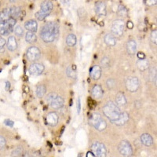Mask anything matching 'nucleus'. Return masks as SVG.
I'll return each instance as SVG.
<instances>
[{
    "label": "nucleus",
    "mask_w": 157,
    "mask_h": 157,
    "mask_svg": "<svg viewBox=\"0 0 157 157\" xmlns=\"http://www.w3.org/2000/svg\"><path fill=\"white\" fill-rule=\"evenodd\" d=\"M4 123H5L6 125L10 126V127H13V122L11 121V120H6Z\"/></svg>",
    "instance_id": "37998d69"
},
{
    "label": "nucleus",
    "mask_w": 157,
    "mask_h": 157,
    "mask_svg": "<svg viewBox=\"0 0 157 157\" xmlns=\"http://www.w3.org/2000/svg\"><path fill=\"white\" fill-rule=\"evenodd\" d=\"M76 36L74 34H70L66 38V43L69 47H73L76 44Z\"/></svg>",
    "instance_id": "c85d7f7f"
},
{
    "label": "nucleus",
    "mask_w": 157,
    "mask_h": 157,
    "mask_svg": "<svg viewBox=\"0 0 157 157\" xmlns=\"http://www.w3.org/2000/svg\"><path fill=\"white\" fill-rule=\"evenodd\" d=\"M46 101L53 109H61L64 105V99L55 93H50L47 96Z\"/></svg>",
    "instance_id": "7ed1b4c3"
},
{
    "label": "nucleus",
    "mask_w": 157,
    "mask_h": 157,
    "mask_svg": "<svg viewBox=\"0 0 157 157\" xmlns=\"http://www.w3.org/2000/svg\"><path fill=\"white\" fill-rule=\"evenodd\" d=\"M53 3H52L49 0H45L42 2L41 4V10H40L43 11V13H45L46 14L49 15L51 13L52 10H53Z\"/></svg>",
    "instance_id": "ddd939ff"
},
{
    "label": "nucleus",
    "mask_w": 157,
    "mask_h": 157,
    "mask_svg": "<svg viewBox=\"0 0 157 157\" xmlns=\"http://www.w3.org/2000/svg\"><path fill=\"white\" fill-rule=\"evenodd\" d=\"M25 39L26 41L29 43H36V40H37V36L36 35V32H28L26 36H25Z\"/></svg>",
    "instance_id": "a878e982"
},
{
    "label": "nucleus",
    "mask_w": 157,
    "mask_h": 157,
    "mask_svg": "<svg viewBox=\"0 0 157 157\" xmlns=\"http://www.w3.org/2000/svg\"><path fill=\"white\" fill-rule=\"evenodd\" d=\"M15 1H16V0H10V2H14Z\"/></svg>",
    "instance_id": "3c124183"
},
{
    "label": "nucleus",
    "mask_w": 157,
    "mask_h": 157,
    "mask_svg": "<svg viewBox=\"0 0 157 157\" xmlns=\"http://www.w3.org/2000/svg\"><path fill=\"white\" fill-rule=\"evenodd\" d=\"M137 66L140 71H145L149 68V63L145 58L139 59L137 62Z\"/></svg>",
    "instance_id": "412c9836"
},
{
    "label": "nucleus",
    "mask_w": 157,
    "mask_h": 157,
    "mask_svg": "<svg viewBox=\"0 0 157 157\" xmlns=\"http://www.w3.org/2000/svg\"><path fill=\"white\" fill-rule=\"evenodd\" d=\"M6 44V42L5 39L3 38L0 37V52L4 51V47H5Z\"/></svg>",
    "instance_id": "58836bf2"
},
{
    "label": "nucleus",
    "mask_w": 157,
    "mask_h": 157,
    "mask_svg": "<svg viewBox=\"0 0 157 157\" xmlns=\"http://www.w3.org/2000/svg\"><path fill=\"white\" fill-rule=\"evenodd\" d=\"M118 14L120 17H126L128 14V11H127V8L123 5H120L119 7H118Z\"/></svg>",
    "instance_id": "c756f323"
},
{
    "label": "nucleus",
    "mask_w": 157,
    "mask_h": 157,
    "mask_svg": "<svg viewBox=\"0 0 157 157\" xmlns=\"http://www.w3.org/2000/svg\"><path fill=\"white\" fill-rule=\"evenodd\" d=\"M59 28L58 25L54 22H48L42 29L40 36L42 39L46 43H51L54 41L58 36Z\"/></svg>",
    "instance_id": "f257e3e1"
},
{
    "label": "nucleus",
    "mask_w": 157,
    "mask_h": 157,
    "mask_svg": "<svg viewBox=\"0 0 157 157\" xmlns=\"http://www.w3.org/2000/svg\"><path fill=\"white\" fill-rule=\"evenodd\" d=\"M119 151L123 156H130L133 153V149L130 142L127 141H122L119 145Z\"/></svg>",
    "instance_id": "423d86ee"
},
{
    "label": "nucleus",
    "mask_w": 157,
    "mask_h": 157,
    "mask_svg": "<svg viewBox=\"0 0 157 157\" xmlns=\"http://www.w3.org/2000/svg\"><path fill=\"white\" fill-rule=\"evenodd\" d=\"M102 119V117L101 116V115L99 113H93V114H91V116H90V119H89V122H90V124L91 126H93L94 127V125L98 123L99 120H101Z\"/></svg>",
    "instance_id": "b1692460"
},
{
    "label": "nucleus",
    "mask_w": 157,
    "mask_h": 157,
    "mask_svg": "<svg viewBox=\"0 0 157 157\" xmlns=\"http://www.w3.org/2000/svg\"><path fill=\"white\" fill-rule=\"evenodd\" d=\"M116 102L118 106H124L127 103L125 96L122 93L117 94V95L116 97Z\"/></svg>",
    "instance_id": "4be33fe9"
},
{
    "label": "nucleus",
    "mask_w": 157,
    "mask_h": 157,
    "mask_svg": "<svg viewBox=\"0 0 157 157\" xmlns=\"http://www.w3.org/2000/svg\"><path fill=\"white\" fill-rule=\"evenodd\" d=\"M91 150L92 152L94 154L95 156L98 157H105L106 156L107 150L104 144L99 142V141H95L91 145Z\"/></svg>",
    "instance_id": "39448f33"
},
{
    "label": "nucleus",
    "mask_w": 157,
    "mask_h": 157,
    "mask_svg": "<svg viewBox=\"0 0 157 157\" xmlns=\"http://www.w3.org/2000/svg\"><path fill=\"white\" fill-rule=\"evenodd\" d=\"M86 156L87 157H94L95 155H94V154L93 153V152H87V154H86Z\"/></svg>",
    "instance_id": "de8ad7c7"
},
{
    "label": "nucleus",
    "mask_w": 157,
    "mask_h": 157,
    "mask_svg": "<svg viewBox=\"0 0 157 157\" xmlns=\"http://www.w3.org/2000/svg\"><path fill=\"white\" fill-rule=\"evenodd\" d=\"M157 0H146V4L148 6H155L156 5Z\"/></svg>",
    "instance_id": "79ce46f5"
},
{
    "label": "nucleus",
    "mask_w": 157,
    "mask_h": 157,
    "mask_svg": "<svg viewBox=\"0 0 157 157\" xmlns=\"http://www.w3.org/2000/svg\"><path fill=\"white\" fill-rule=\"evenodd\" d=\"M135 105H136V107L137 108V109H139L140 107H141V102L140 101H135Z\"/></svg>",
    "instance_id": "09e8293b"
},
{
    "label": "nucleus",
    "mask_w": 157,
    "mask_h": 157,
    "mask_svg": "<svg viewBox=\"0 0 157 157\" xmlns=\"http://www.w3.org/2000/svg\"><path fill=\"white\" fill-rule=\"evenodd\" d=\"M35 16H36V17L37 18L39 21H43V20L47 17L48 15L46 14V13H43L42 10H39V11H38L37 13H36Z\"/></svg>",
    "instance_id": "f704fd0d"
},
{
    "label": "nucleus",
    "mask_w": 157,
    "mask_h": 157,
    "mask_svg": "<svg viewBox=\"0 0 157 157\" xmlns=\"http://www.w3.org/2000/svg\"><path fill=\"white\" fill-rule=\"evenodd\" d=\"M151 40L153 43L156 44L157 43V31L154 30L152 32V34H151Z\"/></svg>",
    "instance_id": "4c0bfd02"
},
{
    "label": "nucleus",
    "mask_w": 157,
    "mask_h": 157,
    "mask_svg": "<svg viewBox=\"0 0 157 157\" xmlns=\"http://www.w3.org/2000/svg\"><path fill=\"white\" fill-rule=\"evenodd\" d=\"M66 74L69 78H76V72L75 71V70L72 69L71 66H68V68H66Z\"/></svg>",
    "instance_id": "2f4dec72"
},
{
    "label": "nucleus",
    "mask_w": 157,
    "mask_h": 157,
    "mask_svg": "<svg viewBox=\"0 0 157 157\" xmlns=\"http://www.w3.org/2000/svg\"><path fill=\"white\" fill-rule=\"evenodd\" d=\"M9 27H8L7 22H0V35H4V36H7L8 34L10 33Z\"/></svg>",
    "instance_id": "393cba45"
},
{
    "label": "nucleus",
    "mask_w": 157,
    "mask_h": 157,
    "mask_svg": "<svg viewBox=\"0 0 157 157\" xmlns=\"http://www.w3.org/2000/svg\"><path fill=\"white\" fill-rule=\"evenodd\" d=\"M128 120H129V114L127 113H126V112H124V113H121L120 117L118 118L117 120L112 122L117 126H123V125H125Z\"/></svg>",
    "instance_id": "f8f14e48"
},
{
    "label": "nucleus",
    "mask_w": 157,
    "mask_h": 157,
    "mask_svg": "<svg viewBox=\"0 0 157 157\" xmlns=\"http://www.w3.org/2000/svg\"><path fill=\"white\" fill-rule=\"evenodd\" d=\"M95 13L99 17L106 16L107 10H106V5L104 2H98L95 5Z\"/></svg>",
    "instance_id": "9d476101"
},
{
    "label": "nucleus",
    "mask_w": 157,
    "mask_h": 157,
    "mask_svg": "<svg viewBox=\"0 0 157 157\" xmlns=\"http://www.w3.org/2000/svg\"><path fill=\"white\" fill-rule=\"evenodd\" d=\"M9 87H10V82H6V90H9Z\"/></svg>",
    "instance_id": "8fccbe9b"
},
{
    "label": "nucleus",
    "mask_w": 157,
    "mask_h": 157,
    "mask_svg": "<svg viewBox=\"0 0 157 157\" xmlns=\"http://www.w3.org/2000/svg\"><path fill=\"white\" fill-rule=\"evenodd\" d=\"M44 71V66L40 63H34L29 67V72L32 75H41Z\"/></svg>",
    "instance_id": "1a4fd4ad"
},
{
    "label": "nucleus",
    "mask_w": 157,
    "mask_h": 157,
    "mask_svg": "<svg viewBox=\"0 0 157 157\" xmlns=\"http://www.w3.org/2000/svg\"><path fill=\"white\" fill-rule=\"evenodd\" d=\"M105 43L109 47H114L116 45V39L112 34H107L105 36Z\"/></svg>",
    "instance_id": "5701e85b"
},
{
    "label": "nucleus",
    "mask_w": 157,
    "mask_h": 157,
    "mask_svg": "<svg viewBox=\"0 0 157 157\" xmlns=\"http://www.w3.org/2000/svg\"><path fill=\"white\" fill-rule=\"evenodd\" d=\"M137 58L138 59L145 58V54H144V53H141V52H140V53H138V54H137Z\"/></svg>",
    "instance_id": "c03bdc74"
},
{
    "label": "nucleus",
    "mask_w": 157,
    "mask_h": 157,
    "mask_svg": "<svg viewBox=\"0 0 157 157\" xmlns=\"http://www.w3.org/2000/svg\"><path fill=\"white\" fill-rule=\"evenodd\" d=\"M58 116L56 113H50L46 117V121L48 125L54 127L58 123Z\"/></svg>",
    "instance_id": "9b49d317"
},
{
    "label": "nucleus",
    "mask_w": 157,
    "mask_h": 157,
    "mask_svg": "<svg viewBox=\"0 0 157 157\" xmlns=\"http://www.w3.org/2000/svg\"><path fill=\"white\" fill-rule=\"evenodd\" d=\"M101 75V68L100 66H98V65H95L92 68V69L90 70V76L93 79L95 80H98L99 79Z\"/></svg>",
    "instance_id": "2eb2a0df"
},
{
    "label": "nucleus",
    "mask_w": 157,
    "mask_h": 157,
    "mask_svg": "<svg viewBox=\"0 0 157 157\" xmlns=\"http://www.w3.org/2000/svg\"><path fill=\"white\" fill-rule=\"evenodd\" d=\"M11 17V8H6L0 12V22L6 21Z\"/></svg>",
    "instance_id": "f3484780"
},
{
    "label": "nucleus",
    "mask_w": 157,
    "mask_h": 157,
    "mask_svg": "<svg viewBox=\"0 0 157 157\" xmlns=\"http://www.w3.org/2000/svg\"><path fill=\"white\" fill-rule=\"evenodd\" d=\"M116 86V80L113 78H109L107 80V86L109 89H113Z\"/></svg>",
    "instance_id": "c9c22d12"
},
{
    "label": "nucleus",
    "mask_w": 157,
    "mask_h": 157,
    "mask_svg": "<svg viewBox=\"0 0 157 157\" xmlns=\"http://www.w3.org/2000/svg\"><path fill=\"white\" fill-rule=\"evenodd\" d=\"M14 32H15V34H16L17 36H19V37L22 36L24 34V30L22 29V28L21 27V26H19V25L15 28Z\"/></svg>",
    "instance_id": "e433bc0d"
},
{
    "label": "nucleus",
    "mask_w": 157,
    "mask_h": 157,
    "mask_svg": "<svg viewBox=\"0 0 157 157\" xmlns=\"http://www.w3.org/2000/svg\"><path fill=\"white\" fill-rule=\"evenodd\" d=\"M124 27H125V24L123 20L118 19L114 21L112 25V28H111L112 35L114 36L115 37L122 36L123 34V31H124Z\"/></svg>",
    "instance_id": "20e7f679"
},
{
    "label": "nucleus",
    "mask_w": 157,
    "mask_h": 157,
    "mask_svg": "<svg viewBox=\"0 0 157 157\" xmlns=\"http://www.w3.org/2000/svg\"><path fill=\"white\" fill-rule=\"evenodd\" d=\"M7 49L10 51H14L17 47V43L14 36H10L7 40Z\"/></svg>",
    "instance_id": "6ab92c4d"
},
{
    "label": "nucleus",
    "mask_w": 157,
    "mask_h": 157,
    "mask_svg": "<svg viewBox=\"0 0 157 157\" xmlns=\"http://www.w3.org/2000/svg\"><path fill=\"white\" fill-rule=\"evenodd\" d=\"M22 151H23V149H22L21 148H17L16 149L12 152V155L13 156H14V155H20L22 153Z\"/></svg>",
    "instance_id": "a19ab883"
},
{
    "label": "nucleus",
    "mask_w": 157,
    "mask_h": 157,
    "mask_svg": "<svg viewBox=\"0 0 157 157\" xmlns=\"http://www.w3.org/2000/svg\"><path fill=\"white\" fill-rule=\"evenodd\" d=\"M41 56V52L37 47H31L29 48L27 51V57L29 61H36L39 60V57Z\"/></svg>",
    "instance_id": "6e6552de"
},
{
    "label": "nucleus",
    "mask_w": 157,
    "mask_h": 157,
    "mask_svg": "<svg viewBox=\"0 0 157 157\" xmlns=\"http://www.w3.org/2000/svg\"><path fill=\"white\" fill-rule=\"evenodd\" d=\"M106 127H107V123H106V122L103 119H101V120H99V121L95 124L94 127L96 130H98V131H103V130H105Z\"/></svg>",
    "instance_id": "bb28decb"
},
{
    "label": "nucleus",
    "mask_w": 157,
    "mask_h": 157,
    "mask_svg": "<svg viewBox=\"0 0 157 157\" xmlns=\"http://www.w3.org/2000/svg\"><path fill=\"white\" fill-rule=\"evenodd\" d=\"M25 28L29 32H36L38 29V24L34 20H29L25 22Z\"/></svg>",
    "instance_id": "4468645a"
},
{
    "label": "nucleus",
    "mask_w": 157,
    "mask_h": 157,
    "mask_svg": "<svg viewBox=\"0 0 157 157\" xmlns=\"http://www.w3.org/2000/svg\"><path fill=\"white\" fill-rule=\"evenodd\" d=\"M6 22H7V25H8V27H9L10 31L12 32L13 31L15 25H16V19L13 17H10L8 21H6Z\"/></svg>",
    "instance_id": "473e14b6"
},
{
    "label": "nucleus",
    "mask_w": 157,
    "mask_h": 157,
    "mask_svg": "<svg viewBox=\"0 0 157 157\" xmlns=\"http://www.w3.org/2000/svg\"><path fill=\"white\" fill-rule=\"evenodd\" d=\"M103 113L105 116L111 121H114L120 117L121 114L119 106L113 101H109L103 108Z\"/></svg>",
    "instance_id": "f03ea898"
},
{
    "label": "nucleus",
    "mask_w": 157,
    "mask_h": 157,
    "mask_svg": "<svg viewBox=\"0 0 157 157\" xmlns=\"http://www.w3.org/2000/svg\"><path fill=\"white\" fill-rule=\"evenodd\" d=\"M6 141L5 137L0 136V150L2 149L6 146Z\"/></svg>",
    "instance_id": "ea45409f"
},
{
    "label": "nucleus",
    "mask_w": 157,
    "mask_h": 157,
    "mask_svg": "<svg viewBox=\"0 0 157 157\" xmlns=\"http://www.w3.org/2000/svg\"><path fill=\"white\" fill-rule=\"evenodd\" d=\"M110 59L107 57H105L101 59V64L103 68H108V67L110 66Z\"/></svg>",
    "instance_id": "72a5a7b5"
},
{
    "label": "nucleus",
    "mask_w": 157,
    "mask_h": 157,
    "mask_svg": "<svg viewBox=\"0 0 157 157\" xmlns=\"http://www.w3.org/2000/svg\"><path fill=\"white\" fill-rule=\"evenodd\" d=\"M140 82L137 77H129L126 80V87L130 92H136L138 90Z\"/></svg>",
    "instance_id": "0eeeda50"
},
{
    "label": "nucleus",
    "mask_w": 157,
    "mask_h": 157,
    "mask_svg": "<svg viewBox=\"0 0 157 157\" xmlns=\"http://www.w3.org/2000/svg\"><path fill=\"white\" fill-rule=\"evenodd\" d=\"M92 95H93L94 98H97V99H99V98H101L103 96V90H102L101 86L100 85H95L94 86L92 89Z\"/></svg>",
    "instance_id": "aec40b11"
},
{
    "label": "nucleus",
    "mask_w": 157,
    "mask_h": 157,
    "mask_svg": "<svg viewBox=\"0 0 157 157\" xmlns=\"http://www.w3.org/2000/svg\"><path fill=\"white\" fill-rule=\"evenodd\" d=\"M127 28L130 29H132L133 28H134V24H133V22L131 21L127 22Z\"/></svg>",
    "instance_id": "a18cd8bd"
},
{
    "label": "nucleus",
    "mask_w": 157,
    "mask_h": 157,
    "mask_svg": "<svg viewBox=\"0 0 157 157\" xmlns=\"http://www.w3.org/2000/svg\"><path fill=\"white\" fill-rule=\"evenodd\" d=\"M21 10L19 7H11V17L16 19L21 15Z\"/></svg>",
    "instance_id": "7c9ffc66"
},
{
    "label": "nucleus",
    "mask_w": 157,
    "mask_h": 157,
    "mask_svg": "<svg viewBox=\"0 0 157 157\" xmlns=\"http://www.w3.org/2000/svg\"><path fill=\"white\" fill-rule=\"evenodd\" d=\"M47 93V88L44 85H39L36 88V95L38 98H43Z\"/></svg>",
    "instance_id": "cd10ccee"
},
{
    "label": "nucleus",
    "mask_w": 157,
    "mask_h": 157,
    "mask_svg": "<svg viewBox=\"0 0 157 157\" xmlns=\"http://www.w3.org/2000/svg\"><path fill=\"white\" fill-rule=\"evenodd\" d=\"M141 141L143 145L148 147L151 146L153 144V139L152 136L148 134H143L141 136Z\"/></svg>",
    "instance_id": "dca6fc26"
},
{
    "label": "nucleus",
    "mask_w": 157,
    "mask_h": 157,
    "mask_svg": "<svg viewBox=\"0 0 157 157\" xmlns=\"http://www.w3.org/2000/svg\"><path fill=\"white\" fill-rule=\"evenodd\" d=\"M77 110H78V113H80V100H78V105H77Z\"/></svg>",
    "instance_id": "49530a36"
},
{
    "label": "nucleus",
    "mask_w": 157,
    "mask_h": 157,
    "mask_svg": "<svg viewBox=\"0 0 157 157\" xmlns=\"http://www.w3.org/2000/svg\"><path fill=\"white\" fill-rule=\"evenodd\" d=\"M127 53L130 55H134L137 51V43L134 40H130L127 43Z\"/></svg>",
    "instance_id": "a211bd4d"
}]
</instances>
